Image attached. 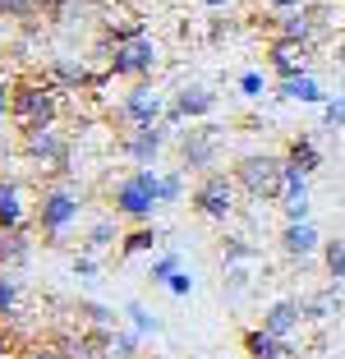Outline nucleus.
I'll use <instances>...</instances> for the list:
<instances>
[{
	"instance_id": "23",
	"label": "nucleus",
	"mask_w": 345,
	"mask_h": 359,
	"mask_svg": "<svg viewBox=\"0 0 345 359\" xmlns=\"http://www.w3.org/2000/svg\"><path fill=\"white\" fill-rule=\"evenodd\" d=\"M258 258H262V249L249 244L244 235H226V240H221V263L226 267H244V263H258Z\"/></svg>"
},
{
	"instance_id": "16",
	"label": "nucleus",
	"mask_w": 345,
	"mask_h": 359,
	"mask_svg": "<svg viewBox=\"0 0 345 359\" xmlns=\"http://www.w3.org/2000/svg\"><path fill=\"white\" fill-rule=\"evenodd\" d=\"M299 323H304L299 295H281V299H272V304L262 309V323H258V327L272 332V337H281V341H290L295 332H299Z\"/></svg>"
},
{
	"instance_id": "22",
	"label": "nucleus",
	"mask_w": 345,
	"mask_h": 359,
	"mask_svg": "<svg viewBox=\"0 0 345 359\" xmlns=\"http://www.w3.org/2000/svg\"><path fill=\"white\" fill-rule=\"evenodd\" d=\"M157 249V226H134V231H125L120 235V263H129V258H138V254H152Z\"/></svg>"
},
{
	"instance_id": "38",
	"label": "nucleus",
	"mask_w": 345,
	"mask_h": 359,
	"mask_svg": "<svg viewBox=\"0 0 345 359\" xmlns=\"http://www.w3.org/2000/svg\"><path fill=\"white\" fill-rule=\"evenodd\" d=\"M10 111H14V79L0 74V125L10 120Z\"/></svg>"
},
{
	"instance_id": "36",
	"label": "nucleus",
	"mask_w": 345,
	"mask_h": 359,
	"mask_svg": "<svg viewBox=\"0 0 345 359\" xmlns=\"http://www.w3.org/2000/svg\"><path fill=\"white\" fill-rule=\"evenodd\" d=\"M249 281H253V276L244 272V267H226V290H230V299H240L244 290H249Z\"/></svg>"
},
{
	"instance_id": "19",
	"label": "nucleus",
	"mask_w": 345,
	"mask_h": 359,
	"mask_svg": "<svg viewBox=\"0 0 345 359\" xmlns=\"http://www.w3.org/2000/svg\"><path fill=\"white\" fill-rule=\"evenodd\" d=\"M240 346L249 359H290V341L272 337V332H262V327H249L240 337Z\"/></svg>"
},
{
	"instance_id": "28",
	"label": "nucleus",
	"mask_w": 345,
	"mask_h": 359,
	"mask_svg": "<svg viewBox=\"0 0 345 359\" xmlns=\"http://www.w3.org/2000/svg\"><path fill=\"white\" fill-rule=\"evenodd\" d=\"M175 272H180V254H175V249H166V254L152 258V267H147V281H152V285H166Z\"/></svg>"
},
{
	"instance_id": "42",
	"label": "nucleus",
	"mask_w": 345,
	"mask_h": 359,
	"mask_svg": "<svg viewBox=\"0 0 345 359\" xmlns=\"http://www.w3.org/2000/svg\"><path fill=\"white\" fill-rule=\"evenodd\" d=\"M10 350H14V341H10V332H5V327H0V359H5V355H10Z\"/></svg>"
},
{
	"instance_id": "35",
	"label": "nucleus",
	"mask_w": 345,
	"mask_h": 359,
	"mask_svg": "<svg viewBox=\"0 0 345 359\" xmlns=\"http://www.w3.org/2000/svg\"><path fill=\"white\" fill-rule=\"evenodd\" d=\"M323 125L327 129H345V97H332V102L323 106Z\"/></svg>"
},
{
	"instance_id": "17",
	"label": "nucleus",
	"mask_w": 345,
	"mask_h": 359,
	"mask_svg": "<svg viewBox=\"0 0 345 359\" xmlns=\"http://www.w3.org/2000/svg\"><path fill=\"white\" fill-rule=\"evenodd\" d=\"M276 97L281 102H304V106H327L332 97L323 93L318 74H299V79H276Z\"/></svg>"
},
{
	"instance_id": "1",
	"label": "nucleus",
	"mask_w": 345,
	"mask_h": 359,
	"mask_svg": "<svg viewBox=\"0 0 345 359\" xmlns=\"http://www.w3.org/2000/svg\"><path fill=\"white\" fill-rule=\"evenodd\" d=\"M60 106H65V93L55 83H46L42 74H19L14 79V129L23 134H37V129H55L60 120Z\"/></svg>"
},
{
	"instance_id": "25",
	"label": "nucleus",
	"mask_w": 345,
	"mask_h": 359,
	"mask_svg": "<svg viewBox=\"0 0 345 359\" xmlns=\"http://www.w3.org/2000/svg\"><path fill=\"white\" fill-rule=\"evenodd\" d=\"M125 318H129V332H138V337H157V332H161V323L147 313L143 299H129V304H125Z\"/></svg>"
},
{
	"instance_id": "39",
	"label": "nucleus",
	"mask_w": 345,
	"mask_h": 359,
	"mask_svg": "<svg viewBox=\"0 0 345 359\" xmlns=\"http://www.w3.org/2000/svg\"><path fill=\"white\" fill-rule=\"evenodd\" d=\"M74 276H97V258L93 254H79V258H74Z\"/></svg>"
},
{
	"instance_id": "26",
	"label": "nucleus",
	"mask_w": 345,
	"mask_h": 359,
	"mask_svg": "<svg viewBox=\"0 0 345 359\" xmlns=\"http://www.w3.org/2000/svg\"><path fill=\"white\" fill-rule=\"evenodd\" d=\"M23 299V285L14 272H0V318H14V309H19Z\"/></svg>"
},
{
	"instance_id": "43",
	"label": "nucleus",
	"mask_w": 345,
	"mask_h": 359,
	"mask_svg": "<svg viewBox=\"0 0 345 359\" xmlns=\"http://www.w3.org/2000/svg\"><path fill=\"white\" fill-rule=\"evenodd\" d=\"M203 5H208V10H230L235 0H203Z\"/></svg>"
},
{
	"instance_id": "7",
	"label": "nucleus",
	"mask_w": 345,
	"mask_h": 359,
	"mask_svg": "<svg viewBox=\"0 0 345 359\" xmlns=\"http://www.w3.org/2000/svg\"><path fill=\"white\" fill-rule=\"evenodd\" d=\"M217 129L212 125H189V134H180L175 143V157H180V170H198V175H208V170H217Z\"/></svg>"
},
{
	"instance_id": "9",
	"label": "nucleus",
	"mask_w": 345,
	"mask_h": 359,
	"mask_svg": "<svg viewBox=\"0 0 345 359\" xmlns=\"http://www.w3.org/2000/svg\"><path fill=\"white\" fill-rule=\"evenodd\" d=\"M23 157L32 166L51 170V175H65L69 170V143H65L60 129H37V134H23Z\"/></svg>"
},
{
	"instance_id": "20",
	"label": "nucleus",
	"mask_w": 345,
	"mask_h": 359,
	"mask_svg": "<svg viewBox=\"0 0 345 359\" xmlns=\"http://www.w3.org/2000/svg\"><path fill=\"white\" fill-rule=\"evenodd\" d=\"M32 258V235L28 231H0V272H14Z\"/></svg>"
},
{
	"instance_id": "33",
	"label": "nucleus",
	"mask_w": 345,
	"mask_h": 359,
	"mask_svg": "<svg viewBox=\"0 0 345 359\" xmlns=\"http://www.w3.org/2000/svg\"><path fill=\"white\" fill-rule=\"evenodd\" d=\"M0 14L5 19H37L42 14V0H0Z\"/></svg>"
},
{
	"instance_id": "29",
	"label": "nucleus",
	"mask_w": 345,
	"mask_h": 359,
	"mask_svg": "<svg viewBox=\"0 0 345 359\" xmlns=\"http://www.w3.org/2000/svg\"><path fill=\"white\" fill-rule=\"evenodd\" d=\"M134 37H147V28H143V19H120V23H106V42H134Z\"/></svg>"
},
{
	"instance_id": "4",
	"label": "nucleus",
	"mask_w": 345,
	"mask_h": 359,
	"mask_svg": "<svg viewBox=\"0 0 345 359\" xmlns=\"http://www.w3.org/2000/svg\"><path fill=\"white\" fill-rule=\"evenodd\" d=\"M32 203H37V208H32V226H37V235H42L46 244H60L65 231H69V226L79 222V212H83V198H79L69 184H46Z\"/></svg>"
},
{
	"instance_id": "18",
	"label": "nucleus",
	"mask_w": 345,
	"mask_h": 359,
	"mask_svg": "<svg viewBox=\"0 0 345 359\" xmlns=\"http://www.w3.org/2000/svg\"><path fill=\"white\" fill-rule=\"evenodd\" d=\"M285 166L290 170H299V175H313V170H323V148H318L309 134H295L290 143H285Z\"/></svg>"
},
{
	"instance_id": "8",
	"label": "nucleus",
	"mask_w": 345,
	"mask_h": 359,
	"mask_svg": "<svg viewBox=\"0 0 345 359\" xmlns=\"http://www.w3.org/2000/svg\"><path fill=\"white\" fill-rule=\"evenodd\" d=\"M166 97L157 93V88H147V83H134L125 93V102H120V120H125V129H152L166 120Z\"/></svg>"
},
{
	"instance_id": "13",
	"label": "nucleus",
	"mask_w": 345,
	"mask_h": 359,
	"mask_svg": "<svg viewBox=\"0 0 345 359\" xmlns=\"http://www.w3.org/2000/svg\"><path fill=\"white\" fill-rule=\"evenodd\" d=\"M166 134H170L166 125H152V129H129V134L120 138V157H125V161H134L138 170H147L152 161L161 157V148H166Z\"/></svg>"
},
{
	"instance_id": "12",
	"label": "nucleus",
	"mask_w": 345,
	"mask_h": 359,
	"mask_svg": "<svg viewBox=\"0 0 345 359\" xmlns=\"http://www.w3.org/2000/svg\"><path fill=\"white\" fill-rule=\"evenodd\" d=\"M32 208H37V203H28L23 180L0 175V231H28L32 226Z\"/></svg>"
},
{
	"instance_id": "30",
	"label": "nucleus",
	"mask_w": 345,
	"mask_h": 359,
	"mask_svg": "<svg viewBox=\"0 0 345 359\" xmlns=\"http://www.w3.org/2000/svg\"><path fill=\"white\" fill-rule=\"evenodd\" d=\"M79 313L88 318V327H115V309L97 304V299H79Z\"/></svg>"
},
{
	"instance_id": "2",
	"label": "nucleus",
	"mask_w": 345,
	"mask_h": 359,
	"mask_svg": "<svg viewBox=\"0 0 345 359\" xmlns=\"http://www.w3.org/2000/svg\"><path fill=\"white\" fill-rule=\"evenodd\" d=\"M235 184L244 198L253 203H281V184H285V157L281 152H244L230 166Z\"/></svg>"
},
{
	"instance_id": "41",
	"label": "nucleus",
	"mask_w": 345,
	"mask_h": 359,
	"mask_svg": "<svg viewBox=\"0 0 345 359\" xmlns=\"http://www.w3.org/2000/svg\"><path fill=\"white\" fill-rule=\"evenodd\" d=\"M262 5H272V10H276V14H290V10H299L304 0H262Z\"/></svg>"
},
{
	"instance_id": "37",
	"label": "nucleus",
	"mask_w": 345,
	"mask_h": 359,
	"mask_svg": "<svg viewBox=\"0 0 345 359\" xmlns=\"http://www.w3.org/2000/svg\"><path fill=\"white\" fill-rule=\"evenodd\" d=\"M166 290H170L175 299H189V295H194V276H189L184 267H180V272H175V276L166 281Z\"/></svg>"
},
{
	"instance_id": "5",
	"label": "nucleus",
	"mask_w": 345,
	"mask_h": 359,
	"mask_svg": "<svg viewBox=\"0 0 345 359\" xmlns=\"http://www.w3.org/2000/svg\"><path fill=\"white\" fill-rule=\"evenodd\" d=\"M189 203H194V212H198L203 222L226 226L230 217H235V208H240V184H235L230 170H208V175H198Z\"/></svg>"
},
{
	"instance_id": "15",
	"label": "nucleus",
	"mask_w": 345,
	"mask_h": 359,
	"mask_svg": "<svg viewBox=\"0 0 345 359\" xmlns=\"http://www.w3.org/2000/svg\"><path fill=\"white\" fill-rule=\"evenodd\" d=\"M42 79H46V83H55L60 93H79V88H97V83H102V74H93L83 60H69V55L46 60L42 65Z\"/></svg>"
},
{
	"instance_id": "31",
	"label": "nucleus",
	"mask_w": 345,
	"mask_h": 359,
	"mask_svg": "<svg viewBox=\"0 0 345 359\" xmlns=\"http://www.w3.org/2000/svg\"><path fill=\"white\" fill-rule=\"evenodd\" d=\"M184 198V170H166L161 175V208H175Z\"/></svg>"
},
{
	"instance_id": "44",
	"label": "nucleus",
	"mask_w": 345,
	"mask_h": 359,
	"mask_svg": "<svg viewBox=\"0 0 345 359\" xmlns=\"http://www.w3.org/2000/svg\"><path fill=\"white\" fill-rule=\"evenodd\" d=\"M147 359H161V355H147Z\"/></svg>"
},
{
	"instance_id": "14",
	"label": "nucleus",
	"mask_w": 345,
	"mask_h": 359,
	"mask_svg": "<svg viewBox=\"0 0 345 359\" xmlns=\"http://www.w3.org/2000/svg\"><path fill=\"white\" fill-rule=\"evenodd\" d=\"M276 244H281V258H290V263H309L313 254H323V235H318L313 222H285L281 235H276Z\"/></svg>"
},
{
	"instance_id": "24",
	"label": "nucleus",
	"mask_w": 345,
	"mask_h": 359,
	"mask_svg": "<svg viewBox=\"0 0 345 359\" xmlns=\"http://www.w3.org/2000/svg\"><path fill=\"white\" fill-rule=\"evenodd\" d=\"M111 244H120V235H115V222L111 217H102V222H93L88 226V235H83V254H102V249H111Z\"/></svg>"
},
{
	"instance_id": "6",
	"label": "nucleus",
	"mask_w": 345,
	"mask_h": 359,
	"mask_svg": "<svg viewBox=\"0 0 345 359\" xmlns=\"http://www.w3.org/2000/svg\"><path fill=\"white\" fill-rule=\"evenodd\" d=\"M157 65H161V46L152 42V37H134V42H115V46H111L106 74H111V79H134V83H143V79L157 74Z\"/></svg>"
},
{
	"instance_id": "21",
	"label": "nucleus",
	"mask_w": 345,
	"mask_h": 359,
	"mask_svg": "<svg viewBox=\"0 0 345 359\" xmlns=\"http://www.w3.org/2000/svg\"><path fill=\"white\" fill-rule=\"evenodd\" d=\"M304 304V323H327V318H336V309H341V295L332 290H313V295H299Z\"/></svg>"
},
{
	"instance_id": "10",
	"label": "nucleus",
	"mask_w": 345,
	"mask_h": 359,
	"mask_svg": "<svg viewBox=\"0 0 345 359\" xmlns=\"http://www.w3.org/2000/svg\"><path fill=\"white\" fill-rule=\"evenodd\" d=\"M267 69H272L276 79L313 74V42H295V37H272V42H267Z\"/></svg>"
},
{
	"instance_id": "40",
	"label": "nucleus",
	"mask_w": 345,
	"mask_h": 359,
	"mask_svg": "<svg viewBox=\"0 0 345 359\" xmlns=\"http://www.w3.org/2000/svg\"><path fill=\"white\" fill-rule=\"evenodd\" d=\"M19 359H60V355H55L51 346H32V350H23Z\"/></svg>"
},
{
	"instance_id": "3",
	"label": "nucleus",
	"mask_w": 345,
	"mask_h": 359,
	"mask_svg": "<svg viewBox=\"0 0 345 359\" xmlns=\"http://www.w3.org/2000/svg\"><path fill=\"white\" fill-rule=\"evenodd\" d=\"M111 208H115V217H125V222H134V226H152V212L161 208V175L152 166L129 170L125 180H115Z\"/></svg>"
},
{
	"instance_id": "34",
	"label": "nucleus",
	"mask_w": 345,
	"mask_h": 359,
	"mask_svg": "<svg viewBox=\"0 0 345 359\" xmlns=\"http://www.w3.org/2000/svg\"><path fill=\"white\" fill-rule=\"evenodd\" d=\"M240 93L244 97H262L267 93V74H262V69H244L240 74Z\"/></svg>"
},
{
	"instance_id": "27",
	"label": "nucleus",
	"mask_w": 345,
	"mask_h": 359,
	"mask_svg": "<svg viewBox=\"0 0 345 359\" xmlns=\"http://www.w3.org/2000/svg\"><path fill=\"white\" fill-rule=\"evenodd\" d=\"M323 267H327V276H332L336 285L345 281V240H327L323 244Z\"/></svg>"
},
{
	"instance_id": "32",
	"label": "nucleus",
	"mask_w": 345,
	"mask_h": 359,
	"mask_svg": "<svg viewBox=\"0 0 345 359\" xmlns=\"http://www.w3.org/2000/svg\"><path fill=\"white\" fill-rule=\"evenodd\" d=\"M138 332H115V341H111V355L106 359H138Z\"/></svg>"
},
{
	"instance_id": "11",
	"label": "nucleus",
	"mask_w": 345,
	"mask_h": 359,
	"mask_svg": "<svg viewBox=\"0 0 345 359\" xmlns=\"http://www.w3.org/2000/svg\"><path fill=\"white\" fill-rule=\"evenodd\" d=\"M212 111H217V93L212 88H180V97L166 106V120L161 125L166 129H180L189 120V125H198V120H208Z\"/></svg>"
}]
</instances>
